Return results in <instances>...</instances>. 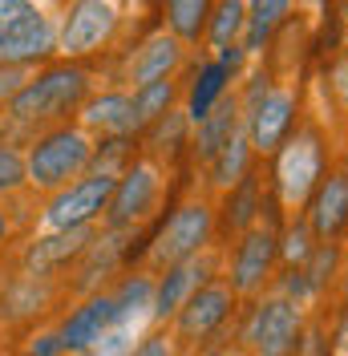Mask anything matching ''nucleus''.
<instances>
[{
    "label": "nucleus",
    "mask_w": 348,
    "mask_h": 356,
    "mask_svg": "<svg viewBox=\"0 0 348 356\" xmlns=\"http://www.w3.org/2000/svg\"><path fill=\"white\" fill-rule=\"evenodd\" d=\"M89 86H93L89 73L73 61L37 69L0 110V134L21 146V142H33L57 126H69V118L86 106Z\"/></svg>",
    "instance_id": "f257e3e1"
},
{
    "label": "nucleus",
    "mask_w": 348,
    "mask_h": 356,
    "mask_svg": "<svg viewBox=\"0 0 348 356\" xmlns=\"http://www.w3.org/2000/svg\"><path fill=\"white\" fill-rule=\"evenodd\" d=\"M61 21L49 0H0V61L4 65H45L57 57Z\"/></svg>",
    "instance_id": "f03ea898"
},
{
    "label": "nucleus",
    "mask_w": 348,
    "mask_h": 356,
    "mask_svg": "<svg viewBox=\"0 0 348 356\" xmlns=\"http://www.w3.org/2000/svg\"><path fill=\"white\" fill-rule=\"evenodd\" d=\"M89 162H93V138L81 126H57L29 142V154H24L29 186L49 199L81 175H89Z\"/></svg>",
    "instance_id": "7ed1b4c3"
},
{
    "label": "nucleus",
    "mask_w": 348,
    "mask_h": 356,
    "mask_svg": "<svg viewBox=\"0 0 348 356\" xmlns=\"http://www.w3.org/2000/svg\"><path fill=\"white\" fill-rule=\"evenodd\" d=\"M69 296V280L61 275H41V271H21L13 264L4 288H0V324L8 328H33L37 320L53 316Z\"/></svg>",
    "instance_id": "20e7f679"
},
{
    "label": "nucleus",
    "mask_w": 348,
    "mask_h": 356,
    "mask_svg": "<svg viewBox=\"0 0 348 356\" xmlns=\"http://www.w3.org/2000/svg\"><path fill=\"white\" fill-rule=\"evenodd\" d=\"M235 308V291L227 280H207V284H198L191 296H187V304L174 312V344H178V353H187V348H203L211 336L227 324V316Z\"/></svg>",
    "instance_id": "39448f33"
},
{
    "label": "nucleus",
    "mask_w": 348,
    "mask_h": 356,
    "mask_svg": "<svg viewBox=\"0 0 348 356\" xmlns=\"http://www.w3.org/2000/svg\"><path fill=\"white\" fill-rule=\"evenodd\" d=\"M118 24H122L118 0H73L65 8L61 33H57V53H61L65 61L102 53V49L118 37Z\"/></svg>",
    "instance_id": "423d86ee"
},
{
    "label": "nucleus",
    "mask_w": 348,
    "mask_h": 356,
    "mask_svg": "<svg viewBox=\"0 0 348 356\" xmlns=\"http://www.w3.org/2000/svg\"><path fill=\"white\" fill-rule=\"evenodd\" d=\"M296 344H300V304L287 300L283 291L263 296L247 316L243 348L251 356H292Z\"/></svg>",
    "instance_id": "0eeeda50"
},
{
    "label": "nucleus",
    "mask_w": 348,
    "mask_h": 356,
    "mask_svg": "<svg viewBox=\"0 0 348 356\" xmlns=\"http://www.w3.org/2000/svg\"><path fill=\"white\" fill-rule=\"evenodd\" d=\"M113 182L118 175H102V170H89L77 182H69L65 191L49 195L45 202V227L49 231H69V227H97V219H106L109 195H113Z\"/></svg>",
    "instance_id": "6e6552de"
},
{
    "label": "nucleus",
    "mask_w": 348,
    "mask_h": 356,
    "mask_svg": "<svg viewBox=\"0 0 348 356\" xmlns=\"http://www.w3.org/2000/svg\"><path fill=\"white\" fill-rule=\"evenodd\" d=\"M215 231V215L207 202H187L171 215V222L162 227V235L150 243L146 251V271H166V267L191 259L198 251H207Z\"/></svg>",
    "instance_id": "1a4fd4ad"
},
{
    "label": "nucleus",
    "mask_w": 348,
    "mask_h": 356,
    "mask_svg": "<svg viewBox=\"0 0 348 356\" xmlns=\"http://www.w3.org/2000/svg\"><path fill=\"white\" fill-rule=\"evenodd\" d=\"M158 202H162V170L146 158H138L113 182V195H109V207H106V231L138 227L142 219H150L158 211Z\"/></svg>",
    "instance_id": "9d476101"
},
{
    "label": "nucleus",
    "mask_w": 348,
    "mask_h": 356,
    "mask_svg": "<svg viewBox=\"0 0 348 356\" xmlns=\"http://www.w3.org/2000/svg\"><path fill=\"white\" fill-rule=\"evenodd\" d=\"M320 166H324V150H320L316 130H300L283 146L280 162H276V182H280V202L292 215L304 211V202L312 199L320 182Z\"/></svg>",
    "instance_id": "9b49d317"
},
{
    "label": "nucleus",
    "mask_w": 348,
    "mask_h": 356,
    "mask_svg": "<svg viewBox=\"0 0 348 356\" xmlns=\"http://www.w3.org/2000/svg\"><path fill=\"white\" fill-rule=\"evenodd\" d=\"M292 113H296V97L287 89H267L263 77L251 86V97H247V110H243V122H247V142L260 150V154H271L283 142V134L292 126Z\"/></svg>",
    "instance_id": "f8f14e48"
},
{
    "label": "nucleus",
    "mask_w": 348,
    "mask_h": 356,
    "mask_svg": "<svg viewBox=\"0 0 348 356\" xmlns=\"http://www.w3.org/2000/svg\"><path fill=\"white\" fill-rule=\"evenodd\" d=\"M97 239V227H69V231H49L29 239L24 251L13 259L21 271H41V275H61L86 255V247Z\"/></svg>",
    "instance_id": "ddd939ff"
},
{
    "label": "nucleus",
    "mask_w": 348,
    "mask_h": 356,
    "mask_svg": "<svg viewBox=\"0 0 348 356\" xmlns=\"http://www.w3.org/2000/svg\"><path fill=\"white\" fill-rule=\"evenodd\" d=\"M276 251H280V239H276V231L267 222L247 227L239 235V243H235V264H231V280H227L231 291L235 296H255V291H263L271 267H276Z\"/></svg>",
    "instance_id": "4468645a"
},
{
    "label": "nucleus",
    "mask_w": 348,
    "mask_h": 356,
    "mask_svg": "<svg viewBox=\"0 0 348 356\" xmlns=\"http://www.w3.org/2000/svg\"><path fill=\"white\" fill-rule=\"evenodd\" d=\"M113 320H118V300H113V288H97V291H89L77 308H69V316L57 324V336H61V344H65L69 356H73V353L81 356L89 344H93V340L113 324Z\"/></svg>",
    "instance_id": "2eb2a0df"
},
{
    "label": "nucleus",
    "mask_w": 348,
    "mask_h": 356,
    "mask_svg": "<svg viewBox=\"0 0 348 356\" xmlns=\"http://www.w3.org/2000/svg\"><path fill=\"white\" fill-rule=\"evenodd\" d=\"M215 275V255H191V259H182V264H174L162 271V280L154 284V312L150 320L154 324H166L174 312L187 304V296L198 288V284H207Z\"/></svg>",
    "instance_id": "dca6fc26"
},
{
    "label": "nucleus",
    "mask_w": 348,
    "mask_h": 356,
    "mask_svg": "<svg viewBox=\"0 0 348 356\" xmlns=\"http://www.w3.org/2000/svg\"><path fill=\"white\" fill-rule=\"evenodd\" d=\"M178 61H182V41L174 33H154V37H146L126 57L122 81H130L134 89L150 86V81H162V77H171L174 69H178Z\"/></svg>",
    "instance_id": "f3484780"
},
{
    "label": "nucleus",
    "mask_w": 348,
    "mask_h": 356,
    "mask_svg": "<svg viewBox=\"0 0 348 356\" xmlns=\"http://www.w3.org/2000/svg\"><path fill=\"white\" fill-rule=\"evenodd\" d=\"M77 113H81V130L89 138L93 134H102V138H126V134L138 130V122H134V97L122 93V89H106V93L86 97V106Z\"/></svg>",
    "instance_id": "a211bd4d"
},
{
    "label": "nucleus",
    "mask_w": 348,
    "mask_h": 356,
    "mask_svg": "<svg viewBox=\"0 0 348 356\" xmlns=\"http://www.w3.org/2000/svg\"><path fill=\"white\" fill-rule=\"evenodd\" d=\"M345 222H348V175H332L324 178V186L312 199L308 231L320 235V239H332V235L345 231Z\"/></svg>",
    "instance_id": "6ab92c4d"
},
{
    "label": "nucleus",
    "mask_w": 348,
    "mask_h": 356,
    "mask_svg": "<svg viewBox=\"0 0 348 356\" xmlns=\"http://www.w3.org/2000/svg\"><path fill=\"white\" fill-rule=\"evenodd\" d=\"M239 122H243V113H239V102L235 97H219L215 102V110L207 113L203 122H195L198 134H195V150L203 162H211V158L239 134Z\"/></svg>",
    "instance_id": "aec40b11"
},
{
    "label": "nucleus",
    "mask_w": 348,
    "mask_h": 356,
    "mask_svg": "<svg viewBox=\"0 0 348 356\" xmlns=\"http://www.w3.org/2000/svg\"><path fill=\"white\" fill-rule=\"evenodd\" d=\"M287 8H292V0H243V13H247V44H243V53H255L267 37H271V29L287 17Z\"/></svg>",
    "instance_id": "412c9836"
},
{
    "label": "nucleus",
    "mask_w": 348,
    "mask_h": 356,
    "mask_svg": "<svg viewBox=\"0 0 348 356\" xmlns=\"http://www.w3.org/2000/svg\"><path fill=\"white\" fill-rule=\"evenodd\" d=\"M174 93H178L174 77H162V81H150V86H138V89H134L130 97H134V122H138V130L171 113Z\"/></svg>",
    "instance_id": "4be33fe9"
},
{
    "label": "nucleus",
    "mask_w": 348,
    "mask_h": 356,
    "mask_svg": "<svg viewBox=\"0 0 348 356\" xmlns=\"http://www.w3.org/2000/svg\"><path fill=\"white\" fill-rule=\"evenodd\" d=\"M247 154H251V142H247V134L239 130L211 162H207V166H211V182H215V186H235V182H243V175H247Z\"/></svg>",
    "instance_id": "5701e85b"
},
{
    "label": "nucleus",
    "mask_w": 348,
    "mask_h": 356,
    "mask_svg": "<svg viewBox=\"0 0 348 356\" xmlns=\"http://www.w3.org/2000/svg\"><path fill=\"white\" fill-rule=\"evenodd\" d=\"M227 81H231V69L223 65V61H215V65H203L198 81L191 86V122H203L207 113L215 110V102L223 97Z\"/></svg>",
    "instance_id": "b1692460"
},
{
    "label": "nucleus",
    "mask_w": 348,
    "mask_h": 356,
    "mask_svg": "<svg viewBox=\"0 0 348 356\" xmlns=\"http://www.w3.org/2000/svg\"><path fill=\"white\" fill-rule=\"evenodd\" d=\"M211 13V0H166V24L178 41H198Z\"/></svg>",
    "instance_id": "393cba45"
},
{
    "label": "nucleus",
    "mask_w": 348,
    "mask_h": 356,
    "mask_svg": "<svg viewBox=\"0 0 348 356\" xmlns=\"http://www.w3.org/2000/svg\"><path fill=\"white\" fill-rule=\"evenodd\" d=\"M33 211V202L21 199V195H13V199H0V259H8L13 255V247L24 239V231H29V215Z\"/></svg>",
    "instance_id": "a878e982"
},
{
    "label": "nucleus",
    "mask_w": 348,
    "mask_h": 356,
    "mask_svg": "<svg viewBox=\"0 0 348 356\" xmlns=\"http://www.w3.org/2000/svg\"><path fill=\"white\" fill-rule=\"evenodd\" d=\"M29 186V166H24V150L17 142H8L0 134V199H13V195H24Z\"/></svg>",
    "instance_id": "bb28decb"
},
{
    "label": "nucleus",
    "mask_w": 348,
    "mask_h": 356,
    "mask_svg": "<svg viewBox=\"0 0 348 356\" xmlns=\"http://www.w3.org/2000/svg\"><path fill=\"white\" fill-rule=\"evenodd\" d=\"M243 24H247V13H243V0H219L215 17H211V29H207V37L215 44L219 53L227 49V44L239 41Z\"/></svg>",
    "instance_id": "cd10ccee"
},
{
    "label": "nucleus",
    "mask_w": 348,
    "mask_h": 356,
    "mask_svg": "<svg viewBox=\"0 0 348 356\" xmlns=\"http://www.w3.org/2000/svg\"><path fill=\"white\" fill-rule=\"evenodd\" d=\"M231 211H235V215H231V231H247V227H251V215H255V182H251V178L243 175V186H239V195H235V199H231Z\"/></svg>",
    "instance_id": "c85d7f7f"
},
{
    "label": "nucleus",
    "mask_w": 348,
    "mask_h": 356,
    "mask_svg": "<svg viewBox=\"0 0 348 356\" xmlns=\"http://www.w3.org/2000/svg\"><path fill=\"white\" fill-rule=\"evenodd\" d=\"M17 356H69V353H65V344H61V336H57V328H37L24 340V348Z\"/></svg>",
    "instance_id": "c756f323"
},
{
    "label": "nucleus",
    "mask_w": 348,
    "mask_h": 356,
    "mask_svg": "<svg viewBox=\"0 0 348 356\" xmlns=\"http://www.w3.org/2000/svg\"><path fill=\"white\" fill-rule=\"evenodd\" d=\"M126 356H182V353H178V344H174L171 332H150L138 348H130Z\"/></svg>",
    "instance_id": "7c9ffc66"
},
{
    "label": "nucleus",
    "mask_w": 348,
    "mask_h": 356,
    "mask_svg": "<svg viewBox=\"0 0 348 356\" xmlns=\"http://www.w3.org/2000/svg\"><path fill=\"white\" fill-rule=\"evenodd\" d=\"M29 77H33V69H24V65H4V61H0V110L8 106V97H13V93H17V89L29 81Z\"/></svg>",
    "instance_id": "2f4dec72"
},
{
    "label": "nucleus",
    "mask_w": 348,
    "mask_h": 356,
    "mask_svg": "<svg viewBox=\"0 0 348 356\" xmlns=\"http://www.w3.org/2000/svg\"><path fill=\"white\" fill-rule=\"evenodd\" d=\"M332 81H336V93H340V97L348 102V57L340 61V65H336V73H332Z\"/></svg>",
    "instance_id": "473e14b6"
},
{
    "label": "nucleus",
    "mask_w": 348,
    "mask_h": 356,
    "mask_svg": "<svg viewBox=\"0 0 348 356\" xmlns=\"http://www.w3.org/2000/svg\"><path fill=\"white\" fill-rule=\"evenodd\" d=\"M340 356H348V316H345V328H340Z\"/></svg>",
    "instance_id": "72a5a7b5"
},
{
    "label": "nucleus",
    "mask_w": 348,
    "mask_h": 356,
    "mask_svg": "<svg viewBox=\"0 0 348 356\" xmlns=\"http://www.w3.org/2000/svg\"><path fill=\"white\" fill-rule=\"evenodd\" d=\"M8 271H13V259H0V288H4V280H8Z\"/></svg>",
    "instance_id": "f704fd0d"
},
{
    "label": "nucleus",
    "mask_w": 348,
    "mask_h": 356,
    "mask_svg": "<svg viewBox=\"0 0 348 356\" xmlns=\"http://www.w3.org/2000/svg\"><path fill=\"white\" fill-rule=\"evenodd\" d=\"M207 356H231V353H227V348H215V353H207Z\"/></svg>",
    "instance_id": "c9c22d12"
},
{
    "label": "nucleus",
    "mask_w": 348,
    "mask_h": 356,
    "mask_svg": "<svg viewBox=\"0 0 348 356\" xmlns=\"http://www.w3.org/2000/svg\"><path fill=\"white\" fill-rule=\"evenodd\" d=\"M345 17H348V0H345Z\"/></svg>",
    "instance_id": "e433bc0d"
}]
</instances>
